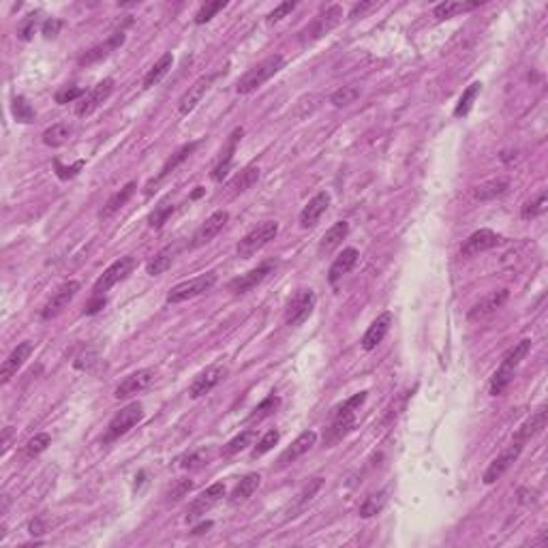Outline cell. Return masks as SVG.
Returning a JSON list of instances; mask_svg holds the SVG:
<instances>
[{
    "mask_svg": "<svg viewBox=\"0 0 548 548\" xmlns=\"http://www.w3.org/2000/svg\"><path fill=\"white\" fill-rule=\"evenodd\" d=\"M529 352H531V339H522L520 343H516V345L503 356L499 369L495 371V375H492V379H490V386H488V394H490V396H501V394L510 388V384H512V379H514L518 367L522 364V360L527 358Z\"/></svg>",
    "mask_w": 548,
    "mask_h": 548,
    "instance_id": "cell-1",
    "label": "cell"
},
{
    "mask_svg": "<svg viewBox=\"0 0 548 548\" xmlns=\"http://www.w3.org/2000/svg\"><path fill=\"white\" fill-rule=\"evenodd\" d=\"M281 69H285V58L283 54H272L268 58H263L261 63H257L255 67H251L236 84V93L246 97V95H253L255 90H259L270 78L277 75Z\"/></svg>",
    "mask_w": 548,
    "mask_h": 548,
    "instance_id": "cell-2",
    "label": "cell"
},
{
    "mask_svg": "<svg viewBox=\"0 0 548 548\" xmlns=\"http://www.w3.org/2000/svg\"><path fill=\"white\" fill-rule=\"evenodd\" d=\"M369 392H358L332 411V424L328 428L326 443H334L356 428V411L364 405Z\"/></svg>",
    "mask_w": 548,
    "mask_h": 548,
    "instance_id": "cell-3",
    "label": "cell"
},
{
    "mask_svg": "<svg viewBox=\"0 0 548 548\" xmlns=\"http://www.w3.org/2000/svg\"><path fill=\"white\" fill-rule=\"evenodd\" d=\"M343 20V7L341 5H332L326 11H322L309 26H305L298 35V41L302 48L313 46L315 41L324 39L326 35H330Z\"/></svg>",
    "mask_w": 548,
    "mask_h": 548,
    "instance_id": "cell-4",
    "label": "cell"
},
{
    "mask_svg": "<svg viewBox=\"0 0 548 548\" xmlns=\"http://www.w3.org/2000/svg\"><path fill=\"white\" fill-rule=\"evenodd\" d=\"M279 233V223L277 221H265V223H259L257 227H253L246 236L240 238L238 246H236V253L240 259H251L257 251H261L270 240H274Z\"/></svg>",
    "mask_w": 548,
    "mask_h": 548,
    "instance_id": "cell-5",
    "label": "cell"
},
{
    "mask_svg": "<svg viewBox=\"0 0 548 548\" xmlns=\"http://www.w3.org/2000/svg\"><path fill=\"white\" fill-rule=\"evenodd\" d=\"M214 285H216V274L214 272H206V274H199V277H195L191 281L178 283L176 288H172L165 300H167V305H180V302L193 300V298L210 292Z\"/></svg>",
    "mask_w": 548,
    "mask_h": 548,
    "instance_id": "cell-6",
    "label": "cell"
},
{
    "mask_svg": "<svg viewBox=\"0 0 548 548\" xmlns=\"http://www.w3.org/2000/svg\"><path fill=\"white\" fill-rule=\"evenodd\" d=\"M142 418H144V405H142V403L135 401V403L122 407V409L110 420L107 433H105V437H103V443H110V441H114V439L127 435L135 424L142 422Z\"/></svg>",
    "mask_w": 548,
    "mask_h": 548,
    "instance_id": "cell-7",
    "label": "cell"
},
{
    "mask_svg": "<svg viewBox=\"0 0 548 548\" xmlns=\"http://www.w3.org/2000/svg\"><path fill=\"white\" fill-rule=\"evenodd\" d=\"M315 302H317V296L315 292L309 288V290H298L290 302H288V309H285V324L288 326H302L311 315H313V309H315Z\"/></svg>",
    "mask_w": 548,
    "mask_h": 548,
    "instance_id": "cell-8",
    "label": "cell"
},
{
    "mask_svg": "<svg viewBox=\"0 0 548 548\" xmlns=\"http://www.w3.org/2000/svg\"><path fill=\"white\" fill-rule=\"evenodd\" d=\"M133 265H135V259L131 257V255H125V257H120V259H116L101 277L95 281V285H93V296H105L116 283H120V281H125L129 274H131V270H133Z\"/></svg>",
    "mask_w": 548,
    "mask_h": 548,
    "instance_id": "cell-9",
    "label": "cell"
},
{
    "mask_svg": "<svg viewBox=\"0 0 548 548\" xmlns=\"http://www.w3.org/2000/svg\"><path fill=\"white\" fill-rule=\"evenodd\" d=\"M114 86H116V82H114L112 78H105V80H101L97 86H93V88L78 101V105H75V116H78V118H88V116H93V114L112 97Z\"/></svg>",
    "mask_w": 548,
    "mask_h": 548,
    "instance_id": "cell-10",
    "label": "cell"
},
{
    "mask_svg": "<svg viewBox=\"0 0 548 548\" xmlns=\"http://www.w3.org/2000/svg\"><path fill=\"white\" fill-rule=\"evenodd\" d=\"M223 497H225V484H223V482H216V484L208 486L206 490H201V492L189 503L184 520H186L189 525L195 522V520H199V518H201L206 512H210L218 501H223Z\"/></svg>",
    "mask_w": 548,
    "mask_h": 548,
    "instance_id": "cell-11",
    "label": "cell"
},
{
    "mask_svg": "<svg viewBox=\"0 0 548 548\" xmlns=\"http://www.w3.org/2000/svg\"><path fill=\"white\" fill-rule=\"evenodd\" d=\"M522 448H525V443L522 441H518V439H512V443L488 465V469L484 471V484L486 486H490V484H495L516 460H518V456H520V452H522Z\"/></svg>",
    "mask_w": 548,
    "mask_h": 548,
    "instance_id": "cell-12",
    "label": "cell"
},
{
    "mask_svg": "<svg viewBox=\"0 0 548 548\" xmlns=\"http://www.w3.org/2000/svg\"><path fill=\"white\" fill-rule=\"evenodd\" d=\"M80 281H67V283H63L54 294H52V298L46 302V307L41 309V320H54L56 315H60L69 305H71V300L78 296V292H80Z\"/></svg>",
    "mask_w": 548,
    "mask_h": 548,
    "instance_id": "cell-13",
    "label": "cell"
},
{
    "mask_svg": "<svg viewBox=\"0 0 548 548\" xmlns=\"http://www.w3.org/2000/svg\"><path fill=\"white\" fill-rule=\"evenodd\" d=\"M154 377H157L154 369H139V371H135V373L127 375V377L116 386V390H114V399L125 401V399H131V396H135V394L144 392V390L154 381Z\"/></svg>",
    "mask_w": 548,
    "mask_h": 548,
    "instance_id": "cell-14",
    "label": "cell"
},
{
    "mask_svg": "<svg viewBox=\"0 0 548 548\" xmlns=\"http://www.w3.org/2000/svg\"><path fill=\"white\" fill-rule=\"evenodd\" d=\"M227 221H229V212H227V210H216V212H212V214L195 229V233H193V238H191V242H189V248H199V246L208 244L212 238L218 236V231L227 225Z\"/></svg>",
    "mask_w": 548,
    "mask_h": 548,
    "instance_id": "cell-15",
    "label": "cell"
},
{
    "mask_svg": "<svg viewBox=\"0 0 548 548\" xmlns=\"http://www.w3.org/2000/svg\"><path fill=\"white\" fill-rule=\"evenodd\" d=\"M272 270H274V263H272V261H265V263H261V265L248 270L246 274H240V277L231 279V281L227 283V290H229L231 294H236V296L248 294L251 290H255L259 283L265 281V277H268Z\"/></svg>",
    "mask_w": 548,
    "mask_h": 548,
    "instance_id": "cell-16",
    "label": "cell"
},
{
    "mask_svg": "<svg viewBox=\"0 0 548 548\" xmlns=\"http://www.w3.org/2000/svg\"><path fill=\"white\" fill-rule=\"evenodd\" d=\"M225 375H227V367H223V364H212V367L204 369V371L193 379V384H191V388H189V396H191V399H201V396H206L208 392H212V390L225 379Z\"/></svg>",
    "mask_w": 548,
    "mask_h": 548,
    "instance_id": "cell-17",
    "label": "cell"
},
{
    "mask_svg": "<svg viewBox=\"0 0 548 548\" xmlns=\"http://www.w3.org/2000/svg\"><path fill=\"white\" fill-rule=\"evenodd\" d=\"M503 242V238L492 231V229H478L473 231L460 246V255L463 257H473V255H480L484 251H490L495 246H499Z\"/></svg>",
    "mask_w": 548,
    "mask_h": 548,
    "instance_id": "cell-18",
    "label": "cell"
},
{
    "mask_svg": "<svg viewBox=\"0 0 548 548\" xmlns=\"http://www.w3.org/2000/svg\"><path fill=\"white\" fill-rule=\"evenodd\" d=\"M315 443H317V433H315V431H305V433H300V435L294 439V443H292L288 450L281 452V456H279V460H277V469L290 467V465L296 463L300 456H305Z\"/></svg>",
    "mask_w": 548,
    "mask_h": 548,
    "instance_id": "cell-19",
    "label": "cell"
},
{
    "mask_svg": "<svg viewBox=\"0 0 548 548\" xmlns=\"http://www.w3.org/2000/svg\"><path fill=\"white\" fill-rule=\"evenodd\" d=\"M35 352V343L33 341H24V343H20L11 354H9V358L3 362V369H0V384H9L11 381V377L26 364V360L31 358V354Z\"/></svg>",
    "mask_w": 548,
    "mask_h": 548,
    "instance_id": "cell-20",
    "label": "cell"
},
{
    "mask_svg": "<svg viewBox=\"0 0 548 548\" xmlns=\"http://www.w3.org/2000/svg\"><path fill=\"white\" fill-rule=\"evenodd\" d=\"M125 33L122 31H118V33H114L105 43H101V46H95V48H90L88 52H84L80 58H78V65L80 67H90V65H95V63H101V60H105L112 52H116L122 43H125Z\"/></svg>",
    "mask_w": 548,
    "mask_h": 548,
    "instance_id": "cell-21",
    "label": "cell"
},
{
    "mask_svg": "<svg viewBox=\"0 0 548 548\" xmlns=\"http://www.w3.org/2000/svg\"><path fill=\"white\" fill-rule=\"evenodd\" d=\"M214 78H216V75H201L193 86H189V90H186V93L180 97V101H178V114H180V116H189V114L197 107V103L204 99V95H206L208 88L212 86Z\"/></svg>",
    "mask_w": 548,
    "mask_h": 548,
    "instance_id": "cell-22",
    "label": "cell"
},
{
    "mask_svg": "<svg viewBox=\"0 0 548 548\" xmlns=\"http://www.w3.org/2000/svg\"><path fill=\"white\" fill-rule=\"evenodd\" d=\"M328 206H330V193L328 191H320L302 208V212H300V227L302 229H313L320 223V218L324 216V212L328 210Z\"/></svg>",
    "mask_w": 548,
    "mask_h": 548,
    "instance_id": "cell-23",
    "label": "cell"
},
{
    "mask_svg": "<svg viewBox=\"0 0 548 548\" xmlns=\"http://www.w3.org/2000/svg\"><path fill=\"white\" fill-rule=\"evenodd\" d=\"M197 146H199V142H191V144H184V146H180L165 163H163V167H161V172H159V176L157 178H152L150 182H148V186H146V195H152V191H154V186L163 180V178H167L178 165H182L195 150H197Z\"/></svg>",
    "mask_w": 548,
    "mask_h": 548,
    "instance_id": "cell-24",
    "label": "cell"
},
{
    "mask_svg": "<svg viewBox=\"0 0 548 548\" xmlns=\"http://www.w3.org/2000/svg\"><path fill=\"white\" fill-rule=\"evenodd\" d=\"M390 326H392V313L386 311V313L377 315V320H373V324L367 328V332H364L362 341H360L362 349H364V352H373V349L386 339Z\"/></svg>",
    "mask_w": 548,
    "mask_h": 548,
    "instance_id": "cell-25",
    "label": "cell"
},
{
    "mask_svg": "<svg viewBox=\"0 0 548 548\" xmlns=\"http://www.w3.org/2000/svg\"><path fill=\"white\" fill-rule=\"evenodd\" d=\"M510 298V292L507 290H499V292H492L490 296H486V298H482L471 311H469V315H467V320L469 322H482V320H486L488 315H492L497 309H501L503 305H505V300Z\"/></svg>",
    "mask_w": 548,
    "mask_h": 548,
    "instance_id": "cell-26",
    "label": "cell"
},
{
    "mask_svg": "<svg viewBox=\"0 0 548 548\" xmlns=\"http://www.w3.org/2000/svg\"><path fill=\"white\" fill-rule=\"evenodd\" d=\"M358 259H360V253H358V248H354V246H347V248H343V253L332 261V265H330V272H328V281H330V285H337L347 272H352L354 270V265L358 263Z\"/></svg>",
    "mask_w": 548,
    "mask_h": 548,
    "instance_id": "cell-27",
    "label": "cell"
},
{
    "mask_svg": "<svg viewBox=\"0 0 548 548\" xmlns=\"http://www.w3.org/2000/svg\"><path fill=\"white\" fill-rule=\"evenodd\" d=\"M349 233V223L347 221H339L334 223L320 240V246H317V255L324 257V255H330L334 248H339L343 244V240L347 238Z\"/></svg>",
    "mask_w": 548,
    "mask_h": 548,
    "instance_id": "cell-28",
    "label": "cell"
},
{
    "mask_svg": "<svg viewBox=\"0 0 548 548\" xmlns=\"http://www.w3.org/2000/svg\"><path fill=\"white\" fill-rule=\"evenodd\" d=\"M242 133H244V129L240 127V129H236L231 135H229V142H227V146H225V152H223V159L218 161V165L212 169V174H210V178L214 180V182H223V178L229 174V169H231V163H233V152H236V144L240 142V137H242Z\"/></svg>",
    "mask_w": 548,
    "mask_h": 548,
    "instance_id": "cell-29",
    "label": "cell"
},
{
    "mask_svg": "<svg viewBox=\"0 0 548 548\" xmlns=\"http://www.w3.org/2000/svg\"><path fill=\"white\" fill-rule=\"evenodd\" d=\"M259 176H261L259 167H253V165H251V167H244L240 174H236V176L229 180V184L225 186V195H227V197H236V195L248 191V189L259 180Z\"/></svg>",
    "mask_w": 548,
    "mask_h": 548,
    "instance_id": "cell-30",
    "label": "cell"
},
{
    "mask_svg": "<svg viewBox=\"0 0 548 548\" xmlns=\"http://www.w3.org/2000/svg\"><path fill=\"white\" fill-rule=\"evenodd\" d=\"M178 251H180L178 244H169V246L161 248V251L146 263V272L150 274V277H159V274H163L165 270L172 268V263H174Z\"/></svg>",
    "mask_w": 548,
    "mask_h": 548,
    "instance_id": "cell-31",
    "label": "cell"
},
{
    "mask_svg": "<svg viewBox=\"0 0 548 548\" xmlns=\"http://www.w3.org/2000/svg\"><path fill=\"white\" fill-rule=\"evenodd\" d=\"M546 422H548V411H546V407H539V409L518 428V433L514 435V439L527 443L529 439H533L537 433H542V431L546 428Z\"/></svg>",
    "mask_w": 548,
    "mask_h": 548,
    "instance_id": "cell-32",
    "label": "cell"
},
{
    "mask_svg": "<svg viewBox=\"0 0 548 548\" xmlns=\"http://www.w3.org/2000/svg\"><path fill=\"white\" fill-rule=\"evenodd\" d=\"M135 189H137V184L135 182H127L120 191H116L107 201H105V206L101 208V212H99V218H110V216H114L131 197H133V193H135Z\"/></svg>",
    "mask_w": 548,
    "mask_h": 548,
    "instance_id": "cell-33",
    "label": "cell"
},
{
    "mask_svg": "<svg viewBox=\"0 0 548 548\" xmlns=\"http://www.w3.org/2000/svg\"><path fill=\"white\" fill-rule=\"evenodd\" d=\"M480 5H484V3H454V0H446V3H439L435 9H433V16L439 20V22H443V20H452V18H456V16H460V14H467V11H473V9H478Z\"/></svg>",
    "mask_w": 548,
    "mask_h": 548,
    "instance_id": "cell-34",
    "label": "cell"
},
{
    "mask_svg": "<svg viewBox=\"0 0 548 548\" xmlns=\"http://www.w3.org/2000/svg\"><path fill=\"white\" fill-rule=\"evenodd\" d=\"M172 65H174V56H172V52H165L150 69H148V73L144 75V82H142V86L144 88H152V86H157L167 73H169V69H172Z\"/></svg>",
    "mask_w": 548,
    "mask_h": 548,
    "instance_id": "cell-35",
    "label": "cell"
},
{
    "mask_svg": "<svg viewBox=\"0 0 548 548\" xmlns=\"http://www.w3.org/2000/svg\"><path fill=\"white\" fill-rule=\"evenodd\" d=\"M259 484H261V475H259V473H246V475L236 484V488L231 490L229 503H242V501H246L248 497H253V492L259 488Z\"/></svg>",
    "mask_w": 548,
    "mask_h": 548,
    "instance_id": "cell-36",
    "label": "cell"
},
{
    "mask_svg": "<svg viewBox=\"0 0 548 548\" xmlns=\"http://www.w3.org/2000/svg\"><path fill=\"white\" fill-rule=\"evenodd\" d=\"M510 189V182L503 180V178H497V180H488V182H482L480 186H475L473 191V199L475 201H490L499 195H503L505 191Z\"/></svg>",
    "mask_w": 548,
    "mask_h": 548,
    "instance_id": "cell-37",
    "label": "cell"
},
{
    "mask_svg": "<svg viewBox=\"0 0 548 548\" xmlns=\"http://www.w3.org/2000/svg\"><path fill=\"white\" fill-rule=\"evenodd\" d=\"M281 407V399L277 396V394H270V396H265L251 413H248V418H246V424H259L261 420H265V418H270V416H274L277 413V409Z\"/></svg>",
    "mask_w": 548,
    "mask_h": 548,
    "instance_id": "cell-38",
    "label": "cell"
},
{
    "mask_svg": "<svg viewBox=\"0 0 548 548\" xmlns=\"http://www.w3.org/2000/svg\"><path fill=\"white\" fill-rule=\"evenodd\" d=\"M71 133H73V127L67 125V122L52 125L50 129L43 131V144L50 146V148H60L71 139Z\"/></svg>",
    "mask_w": 548,
    "mask_h": 548,
    "instance_id": "cell-39",
    "label": "cell"
},
{
    "mask_svg": "<svg viewBox=\"0 0 548 548\" xmlns=\"http://www.w3.org/2000/svg\"><path fill=\"white\" fill-rule=\"evenodd\" d=\"M255 428H246V431H242L240 435H236L231 441H227L223 448H221V456L223 458H231V456H236V454H240L242 450H246L251 443H253V439H255Z\"/></svg>",
    "mask_w": 548,
    "mask_h": 548,
    "instance_id": "cell-40",
    "label": "cell"
},
{
    "mask_svg": "<svg viewBox=\"0 0 548 548\" xmlns=\"http://www.w3.org/2000/svg\"><path fill=\"white\" fill-rule=\"evenodd\" d=\"M546 206H548V195L546 191H539L535 197L527 199L520 208V218L522 221H531V218H537L539 214L546 212Z\"/></svg>",
    "mask_w": 548,
    "mask_h": 548,
    "instance_id": "cell-41",
    "label": "cell"
},
{
    "mask_svg": "<svg viewBox=\"0 0 548 548\" xmlns=\"http://www.w3.org/2000/svg\"><path fill=\"white\" fill-rule=\"evenodd\" d=\"M480 90H482V84H480V82H473V84H469V86L465 88V93L460 95V99H458V103H456V107H454V116H456V118H465V116L471 112L473 101L478 99Z\"/></svg>",
    "mask_w": 548,
    "mask_h": 548,
    "instance_id": "cell-42",
    "label": "cell"
},
{
    "mask_svg": "<svg viewBox=\"0 0 548 548\" xmlns=\"http://www.w3.org/2000/svg\"><path fill=\"white\" fill-rule=\"evenodd\" d=\"M11 112H14V118H16L18 122H22V125H31V122H35V118H37L35 107H33L31 101H28L26 97H22V95L14 97V101H11Z\"/></svg>",
    "mask_w": 548,
    "mask_h": 548,
    "instance_id": "cell-43",
    "label": "cell"
},
{
    "mask_svg": "<svg viewBox=\"0 0 548 548\" xmlns=\"http://www.w3.org/2000/svg\"><path fill=\"white\" fill-rule=\"evenodd\" d=\"M174 210H176V206H174V199H172V195H169V197H165V199L150 212L148 225H150L152 229H161V227L167 223V218L174 214Z\"/></svg>",
    "mask_w": 548,
    "mask_h": 548,
    "instance_id": "cell-44",
    "label": "cell"
},
{
    "mask_svg": "<svg viewBox=\"0 0 548 548\" xmlns=\"http://www.w3.org/2000/svg\"><path fill=\"white\" fill-rule=\"evenodd\" d=\"M388 495V490H379V492H373V495H369L364 501H362V505H360V516L362 518H371V516H377L381 510H384V505H386V497Z\"/></svg>",
    "mask_w": 548,
    "mask_h": 548,
    "instance_id": "cell-45",
    "label": "cell"
},
{
    "mask_svg": "<svg viewBox=\"0 0 548 548\" xmlns=\"http://www.w3.org/2000/svg\"><path fill=\"white\" fill-rule=\"evenodd\" d=\"M279 439H281V433L277 431V428H272V431H268L259 441H257V446L253 448V452H251V458H261L263 454H268L274 446L279 443Z\"/></svg>",
    "mask_w": 548,
    "mask_h": 548,
    "instance_id": "cell-46",
    "label": "cell"
},
{
    "mask_svg": "<svg viewBox=\"0 0 548 548\" xmlns=\"http://www.w3.org/2000/svg\"><path fill=\"white\" fill-rule=\"evenodd\" d=\"M358 97H360V90H358L356 86H343V88H339V90L332 93L330 103H332L334 107H347V105H352Z\"/></svg>",
    "mask_w": 548,
    "mask_h": 548,
    "instance_id": "cell-47",
    "label": "cell"
},
{
    "mask_svg": "<svg viewBox=\"0 0 548 548\" xmlns=\"http://www.w3.org/2000/svg\"><path fill=\"white\" fill-rule=\"evenodd\" d=\"M225 7H227L225 0H216V3H206V5H201L199 11L195 14V24L201 26V24L210 22V20H212L218 11H223Z\"/></svg>",
    "mask_w": 548,
    "mask_h": 548,
    "instance_id": "cell-48",
    "label": "cell"
},
{
    "mask_svg": "<svg viewBox=\"0 0 548 548\" xmlns=\"http://www.w3.org/2000/svg\"><path fill=\"white\" fill-rule=\"evenodd\" d=\"M50 443H52V437H50L48 433H39V435H35V437L26 443L24 454H26L28 458H35V456H39L41 452H46Z\"/></svg>",
    "mask_w": 548,
    "mask_h": 548,
    "instance_id": "cell-49",
    "label": "cell"
},
{
    "mask_svg": "<svg viewBox=\"0 0 548 548\" xmlns=\"http://www.w3.org/2000/svg\"><path fill=\"white\" fill-rule=\"evenodd\" d=\"M86 95L84 88H78V86H63L58 93H56V103L58 105H67V103H73V101H80L82 97Z\"/></svg>",
    "mask_w": 548,
    "mask_h": 548,
    "instance_id": "cell-50",
    "label": "cell"
},
{
    "mask_svg": "<svg viewBox=\"0 0 548 548\" xmlns=\"http://www.w3.org/2000/svg\"><path fill=\"white\" fill-rule=\"evenodd\" d=\"M84 165H86V161L84 159H80V161H75L73 165H63L60 161H54V169H56V176L60 178V180H71V178H75L82 169H84Z\"/></svg>",
    "mask_w": 548,
    "mask_h": 548,
    "instance_id": "cell-51",
    "label": "cell"
},
{
    "mask_svg": "<svg viewBox=\"0 0 548 548\" xmlns=\"http://www.w3.org/2000/svg\"><path fill=\"white\" fill-rule=\"evenodd\" d=\"M37 24H39V14H31L28 18H24V22L18 26V39L20 41H31L35 31H37Z\"/></svg>",
    "mask_w": 548,
    "mask_h": 548,
    "instance_id": "cell-52",
    "label": "cell"
},
{
    "mask_svg": "<svg viewBox=\"0 0 548 548\" xmlns=\"http://www.w3.org/2000/svg\"><path fill=\"white\" fill-rule=\"evenodd\" d=\"M294 9H296V3H281L277 9L268 14L265 22H268V24H277V22H281L288 14H292Z\"/></svg>",
    "mask_w": 548,
    "mask_h": 548,
    "instance_id": "cell-53",
    "label": "cell"
},
{
    "mask_svg": "<svg viewBox=\"0 0 548 548\" xmlns=\"http://www.w3.org/2000/svg\"><path fill=\"white\" fill-rule=\"evenodd\" d=\"M60 31H63V20H58V18H48L41 26V35L46 39H56L60 35Z\"/></svg>",
    "mask_w": 548,
    "mask_h": 548,
    "instance_id": "cell-54",
    "label": "cell"
},
{
    "mask_svg": "<svg viewBox=\"0 0 548 548\" xmlns=\"http://www.w3.org/2000/svg\"><path fill=\"white\" fill-rule=\"evenodd\" d=\"M204 463L208 465V454H204V452H193V454H186L184 458H180L182 469H195V467H201Z\"/></svg>",
    "mask_w": 548,
    "mask_h": 548,
    "instance_id": "cell-55",
    "label": "cell"
},
{
    "mask_svg": "<svg viewBox=\"0 0 548 548\" xmlns=\"http://www.w3.org/2000/svg\"><path fill=\"white\" fill-rule=\"evenodd\" d=\"M191 488H193V482H191V480H178V482L174 484V488L169 490V499H172V501H178V499H182Z\"/></svg>",
    "mask_w": 548,
    "mask_h": 548,
    "instance_id": "cell-56",
    "label": "cell"
},
{
    "mask_svg": "<svg viewBox=\"0 0 548 548\" xmlns=\"http://www.w3.org/2000/svg\"><path fill=\"white\" fill-rule=\"evenodd\" d=\"M28 531H31V535H43V533H48V531H50V522H48V518L39 516V518L31 520Z\"/></svg>",
    "mask_w": 548,
    "mask_h": 548,
    "instance_id": "cell-57",
    "label": "cell"
},
{
    "mask_svg": "<svg viewBox=\"0 0 548 548\" xmlns=\"http://www.w3.org/2000/svg\"><path fill=\"white\" fill-rule=\"evenodd\" d=\"M377 7H379L377 3H360V5H356V7L349 11V18H352V20L367 18V14H369V11H373V9H377Z\"/></svg>",
    "mask_w": 548,
    "mask_h": 548,
    "instance_id": "cell-58",
    "label": "cell"
},
{
    "mask_svg": "<svg viewBox=\"0 0 548 548\" xmlns=\"http://www.w3.org/2000/svg\"><path fill=\"white\" fill-rule=\"evenodd\" d=\"M105 302H107L105 296H93L90 302L84 307V313H86V315H95V313H99V311L105 307Z\"/></svg>",
    "mask_w": 548,
    "mask_h": 548,
    "instance_id": "cell-59",
    "label": "cell"
},
{
    "mask_svg": "<svg viewBox=\"0 0 548 548\" xmlns=\"http://www.w3.org/2000/svg\"><path fill=\"white\" fill-rule=\"evenodd\" d=\"M210 527H212V522H210V520H208V522H201V525H197V527H195V531H193V533H195V535H197V533H204V531H206V529H210Z\"/></svg>",
    "mask_w": 548,
    "mask_h": 548,
    "instance_id": "cell-60",
    "label": "cell"
},
{
    "mask_svg": "<svg viewBox=\"0 0 548 548\" xmlns=\"http://www.w3.org/2000/svg\"><path fill=\"white\" fill-rule=\"evenodd\" d=\"M204 193H206V189H204V186H197V189H195V191H193V195H191V199H197V197H201V195H204Z\"/></svg>",
    "mask_w": 548,
    "mask_h": 548,
    "instance_id": "cell-61",
    "label": "cell"
}]
</instances>
